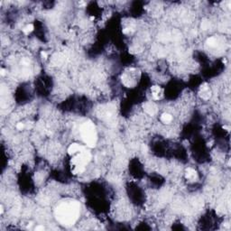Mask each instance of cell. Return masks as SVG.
I'll list each match as a JSON object with an SVG mask.
<instances>
[{
	"mask_svg": "<svg viewBox=\"0 0 231 231\" xmlns=\"http://www.w3.org/2000/svg\"><path fill=\"white\" fill-rule=\"evenodd\" d=\"M43 229H44V228L42 226H39V227L35 228V230H43Z\"/></svg>",
	"mask_w": 231,
	"mask_h": 231,
	"instance_id": "cell-10",
	"label": "cell"
},
{
	"mask_svg": "<svg viewBox=\"0 0 231 231\" xmlns=\"http://www.w3.org/2000/svg\"><path fill=\"white\" fill-rule=\"evenodd\" d=\"M208 44L210 46V47H214V46H216V43H217V41H216V39L214 38V37H210V38L208 39Z\"/></svg>",
	"mask_w": 231,
	"mask_h": 231,
	"instance_id": "cell-8",
	"label": "cell"
},
{
	"mask_svg": "<svg viewBox=\"0 0 231 231\" xmlns=\"http://www.w3.org/2000/svg\"><path fill=\"white\" fill-rule=\"evenodd\" d=\"M151 95L155 100H159L163 96V89L160 86H153L151 88Z\"/></svg>",
	"mask_w": 231,
	"mask_h": 231,
	"instance_id": "cell-3",
	"label": "cell"
},
{
	"mask_svg": "<svg viewBox=\"0 0 231 231\" xmlns=\"http://www.w3.org/2000/svg\"><path fill=\"white\" fill-rule=\"evenodd\" d=\"M34 29H35L34 25H33L32 24H28V25H26L23 28V32H24L25 35H28L29 34H31V33L34 31Z\"/></svg>",
	"mask_w": 231,
	"mask_h": 231,
	"instance_id": "cell-7",
	"label": "cell"
},
{
	"mask_svg": "<svg viewBox=\"0 0 231 231\" xmlns=\"http://www.w3.org/2000/svg\"><path fill=\"white\" fill-rule=\"evenodd\" d=\"M197 176H198V173L197 172L192 169V168H188L186 170V172H185V177L187 180H190V181H195L197 179Z\"/></svg>",
	"mask_w": 231,
	"mask_h": 231,
	"instance_id": "cell-5",
	"label": "cell"
},
{
	"mask_svg": "<svg viewBox=\"0 0 231 231\" xmlns=\"http://www.w3.org/2000/svg\"><path fill=\"white\" fill-rule=\"evenodd\" d=\"M60 214H61V219L64 221V222H73V218L74 214H75V209H73L71 206H65L62 207L60 210Z\"/></svg>",
	"mask_w": 231,
	"mask_h": 231,
	"instance_id": "cell-2",
	"label": "cell"
},
{
	"mask_svg": "<svg viewBox=\"0 0 231 231\" xmlns=\"http://www.w3.org/2000/svg\"><path fill=\"white\" fill-rule=\"evenodd\" d=\"M16 128H17L18 130H23V129L25 128V124H24V123H22V122L17 123V125H16Z\"/></svg>",
	"mask_w": 231,
	"mask_h": 231,
	"instance_id": "cell-9",
	"label": "cell"
},
{
	"mask_svg": "<svg viewBox=\"0 0 231 231\" xmlns=\"http://www.w3.org/2000/svg\"><path fill=\"white\" fill-rule=\"evenodd\" d=\"M161 121L164 124H170L172 121V116L169 113H163L161 116Z\"/></svg>",
	"mask_w": 231,
	"mask_h": 231,
	"instance_id": "cell-6",
	"label": "cell"
},
{
	"mask_svg": "<svg viewBox=\"0 0 231 231\" xmlns=\"http://www.w3.org/2000/svg\"><path fill=\"white\" fill-rule=\"evenodd\" d=\"M81 136L85 144L89 147H94L97 142V134L95 126L91 123H85L80 129Z\"/></svg>",
	"mask_w": 231,
	"mask_h": 231,
	"instance_id": "cell-1",
	"label": "cell"
},
{
	"mask_svg": "<svg viewBox=\"0 0 231 231\" xmlns=\"http://www.w3.org/2000/svg\"><path fill=\"white\" fill-rule=\"evenodd\" d=\"M83 150H85L83 146L79 145V144H72L69 146L68 153L71 155H74V154H77L79 153H80V152H82Z\"/></svg>",
	"mask_w": 231,
	"mask_h": 231,
	"instance_id": "cell-4",
	"label": "cell"
}]
</instances>
